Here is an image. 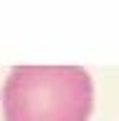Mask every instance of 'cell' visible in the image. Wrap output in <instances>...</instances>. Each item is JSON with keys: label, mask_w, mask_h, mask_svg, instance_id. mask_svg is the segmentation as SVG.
<instances>
[{"label": "cell", "mask_w": 119, "mask_h": 121, "mask_svg": "<svg viewBox=\"0 0 119 121\" xmlns=\"http://www.w3.org/2000/svg\"><path fill=\"white\" fill-rule=\"evenodd\" d=\"M94 86L79 66H18L3 86L5 121H86Z\"/></svg>", "instance_id": "cell-1"}]
</instances>
